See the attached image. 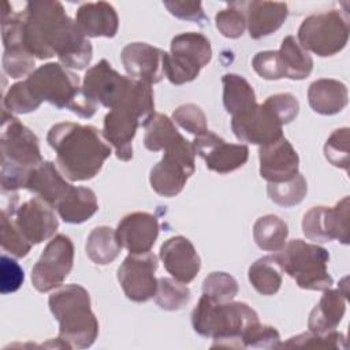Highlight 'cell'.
I'll return each instance as SVG.
<instances>
[{
    "instance_id": "1",
    "label": "cell",
    "mask_w": 350,
    "mask_h": 350,
    "mask_svg": "<svg viewBox=\"0 0 350 350\" xmlns=\"http://www.w3.org/2000/svg\"><path fill=\"white\" fill-rule=\"evenodd\" d=\"M23 16V45L37 59L57 56L66 68L83 70L92 60L93 48L60 1H29Z\"/></svg>"
},
{
    "instance_id": "2",
    "label": "cell",
    "mask_w": 350,
    "mask_h": 350,
    "mask_svg": "<svg viewBox=\"0 0 350 350\" xmlns=\"http://www.w3.org/2000/svg\"><path fill=\"white\" fill-rule=\"evenodd\" d=\"M46 141L56 152L60 172L74 182L94 178L112 152L104 135L90 124L56 123L49 129Z\"/></svg>"
},
{
    "instance_id": "3",
    "label": "cell",
    "mask_w": 350,
    "mask_h": 350,
    "mask_svg": "<svg viewBox=\"0 0 350 350\" xmlns=\"http://www.w3.org/2000/svg\"><path fill=\"white\" fill-rule=\"evenodd\" d=\"M153 115L154 98L150 85L134 79L126 97L104 116L103 135L113 146L119 160H131L137 129L145 127Z\"/></svg>"
},
{
    "instance_id": "4",
    "label": "cell",
    "mask_w": 350,
    "mask_h": 350,
    "mask_svg": "<svg viewBox=\"0 0 350 350\" xmlns=\"http://www.w3.org/2000/svg\"><path fill=\"white\" fill-rule=\"evenodd\" d=\"M1 189L15 191L25 189L29 174L41 164L42 156L37 135L27 129L18 118L8 111H3L1 131Z\"/></svg>"
},
{
    "instance_id": "5",
    "label": "cell",
    "mask_w": 350,
    "mask_h": 350,
    "mask_svg": "<svg viewBox=\"0 0 350 350\" xmlns=\"http://www.w3.org/2000/svg\"><path fill=\"white\" fill-rule=\"evenodd\" d=\"M258 321L257 312L245 302H216L201 295L191 312V324L197 334L212 338V347L239 349L243 331Z\"/></svg>"
},
{
    "instance_id": "6",
    "label": "cell",
    "mask_w": 350,
    "mask_h": 350,
    "mask_svg": "<svg viewBox=\"0 0 350 350\" xmlns=\"http://www.w3.org/2000/svg\"><path fill=\"white\" fill-rule=\"evenodd\" d=\"M49 309L59 321V339L70 349L90 347L98 335V321L90 295L81 284H67L49 295Z\"/></svg>"
},
{
    "instance_id": "7",
    "label": "cell",
    "mask_w": 350,
    "mask_h": 350,
    "mask_svg": "<svg viewBox=\"0 0 350 350\" xmlns=\"http://www.w3.org/2000/svg\"><path fill=\"white\" fill-rule=\"evenodd\" d=\"M25 82L38 103L48 101L56 108L70 109L81 118H92L96 113L97 104L85 94L78 75L60 63L40 66Z\"/></svg>"
},
{
    "instance_id": "8",
    "label": "cell",
    "mask_w": 350,
    "mask_h": 350,
    "mask_svg": "<svg viewBox=\"0 0 350 350\" xmlns=\"http://www.w3.org/2000/svg\"><path fill=\"white\" fill-rule=\"evenodd\" d=\"M273 256L282 271L294 279L301 288L324 291L334 283L327 269L329 254L316 243L293 239Z\"/></svg>"
},
{
    "instance_id": "9",
    "label": "cell",
    "mask_w": 350,
    "mask_h": 350,
    "mask_svg": "<svg viewBox=\"0 0 350 350\" xmlns=\"http://www.w3.org/2000/svg\"><path fill=\"white\" fill-rule=\"evenodd\" d=\"M211 59L212 46L204 34L196 31L180 33L172 38L171 52L164 55V75L174 85L191 82Z\"/></svg>"
},
{
    "instance_id": "10",
    "label": "cell",
    "mask_w": 350,
    "mask_h": 350,
    "mask_svg": "<svg viewBox=\"0 0 350 350\" xmlns=\"http://www.w3.org/2000/svg\"><path fill=\"white\" fill-rule=\"evenodd\" d=\"M349 41L347 18L338 10L313 14L304 19L298 29V42L305 51L317 56H332Z\"/></svg>"
},
{
    "instance_id": "11",
    "label": "cell",
    "mask_w": 350,
    "mask_h": 350,
    "mask_svg": "<svg viewBox=\"0 0 350 350\" xmlns=\"http://www.w3.org/2000/svg\"><path fill=\"white\" fill-rule=\"evenodd\" d=\"M196 150L185 137L164 149L163 159L150 170L152 189L161 197L178 196L196 171Z\"/></svg>"
},
{
    "instance_id": "12",
    "label": "cell",
    "mask_w": 350,
    "mask_h": 350,
    "mask_svg": "<svg viewBox=\"0 0 350 350\" xmlns=\"http://www.w3.org/2000/svg\"><path fill=\"white\" fill-rule=\"evenodd\" d=\"M72 262V241L64 234H57L48 242L38 261L31 268L33 287L40 293H48L60 287L71 272Z\"/></svg>"
},
{
    "instance_id": "13",
    "label": "cell",
    "mask_w": 350,
    "mask_h": 350,
    "mask_svg": "<svg viewBox=\"0 0 350 350\" xmlns=\"http://www.w3.org/2000/svg\"><path fill=\"white\" fill-rule=\"evenodd\" d=\"M16 201L18 196L15 193L10 201V206L4 208L11 212L18 228L31 245L41 243L55 235L59 220L48 202L40 197H33L16 206Z\"/></svg>"
},
{
    "instance_id": "14",
    "label": "cell",
    "mask_w": 350,
    "mask_h": 350,
    "mask_svg": "<svg viewBox=\"0 0 350 350\" xmlns=\"http://www.w3.org/2000/svg\"><path fill=\"white\" fill-rule=\"evenodd\" d=\"M305 237L316 242L338 239L349 243V197H343L334 206H313L302 219Z\"/></svg>"
},
{
    "instance_id": "15",
    "label": "cell",
    "mask_w": 350,
    "mask_h": 350,
    "mask_svg": "<svg viewBox=\"0 0 350 350\" xmlns=\"http://www.w3.org/2000/svg\"><path fill=\"white\" fill-rule=\"evenodd\" d=\"M157 257L148 252L129 254L118 268V280L126 297L134 302H146L154 297L157 290Z\"/></svg>"
},
{
    "instance_id": "16",
    "label": "cell",
    "mask_w": 350,
    "mask_h": 350,
    "mask_svg": "<svg viewBox=\"0 0 350 350\" xmlns=\"http://www.w3.org/2000/svg\"><path fill=\"white\" fill-rule=\"evenodd\" d=\"M133 81L134 79L130 77L120 75L105 59H103L86 71L82 89L96 104L98 103L103 107L112 109L126 97Z\"/></svg>"
},
{
    "instance_id": "17",
    "label": "cell",
    "mask_w": 350,
    "mask_h": 350,
    "mask_svg": "<svg viewBox=\"0 0 350 350\" xmlns=\"http://www.w3.org/2000/svg\"><path fill=\"white\" fill-rule=\"evenodd\" d=\"M282 126L264 104H254L249 109L232 115L231 119V129L239 141L260 146L282 138Z\"/></svg>"
},
{
    "instance_id": "18",
    "label": "cell",
    "mask_w": 350,
    "mask_h": 350,
    "mask_svg": "<svg viewBox=\"0 0 350 350\" xmlns=\"http://www.w3.org/2000/svg\"><path fill=\"white\" fill-rule=\"evenodd\" d=\"M196 153L211 171L228 174L241 168L249 159V148L242 144H228L215 133L206 130L193 141Z\"/></svg>"
},
{
    "instance_id": "19",
    "label": "cell",
    "mask_w": 350,
    "mask_h": 350,
    "mask_svg": "<svg viewBox=\"0 0 350 350\" xmlns=\"http://www.w3.org/2000/svg\"><path fill=\"white\" fill-rule=\"evenodd\" d=\"M164 55L163 49L146 42H131L122 49L120 60L130 78L152 86L164 77Z\"/></svg>"
},
{
    "instance_id": "20",
    "label": "cell",
    "mask_w": 350,
    "mask_h": 350,
    "mask_svg": "<svg viewBox=\"0 0 350 350\" xmlns=\"http://www.w3.org/2000/svg\"><path fill=\"white\" fill-rule=\"evenodd\" d=\"M258 157L260 175L269 183L287 182L298 174V153L284 137L260 146Z\"/></svg>"
},
{
    "instance_id": "21",
    "label": "cell",
    "mask_w": 350,
    "mask_h": 350,
    "mask_svg": "<svg viewBox=\"0 0 350 350\" xmlns=\"http://www.w3.org/2000/svg\"><path fill=\"white\" fill-rule=\"evenodd\" d=\"M157 237V217L148 212H133L126 215L116 228L118 242L131 254L150 252Z\"/></svg>"
},
{
    "instance_id": "22",
    "label": "cell",
    "mask_w": 350,
    "mask_h": 350,
    "mask_svg": "<svg viewBox=\"0 0 350 350\" xmlns=\"http://www.w3.org/2000/svg\"><path fill=\"white\" fill-rule=\"evenodd\" d=\"M159 256L167 272L182 283H190L200 272L201 258L194 245L182 235L168 238L160 246Z\"/></svg>"
},
{
    "instance_id": "23",
    "label": "cell",
    "mask_w": 350,
    "mask_h": 350,
    "mask_svg": "<svg viewBox=\"0 0 350 350\" xmlns=\"http://www.w3.org/2000/svg\"><path fill=\"white\" fill-rule=\"evenodd\" d=\"M235 4L243 11L249 36L254 40L275 33L288 15V5L286 3L253 0L235 1Z\"/></svg>"
},
{
    "instance_id": "24",
    "label": "cell",
    "mask_w": 350,
    "mask_h": 350,
    "mask_svg": "<svg viewBox=\"0 0 350 350\" xmlns=\"http://www.w3.org/2000/svg\"><path fill=\"white\" fill-rule=\"evenodd\" d=\"M72 187L74 186L63 178L52 161H42L33 168L25 185V189L37 194V197L55 209Z\"/></svg>"
},
{
    "instance_id": "25",
    "label": "cell",
    "mask_w": 350,
    "mask_h": 350,
    "mask_svg": "<svg viewBox=\"0 0 350 350\" xmlns=\"http://www.w3.org/2000/svg\"><path fill=\"white\" fill-rule=\"evenodd\" d=\"M75 22L86 37L112 38L119 27L118 14L107 1L83 3L77 11Z\"/></svg>"
},
{
    "instance_id": "26",
    "label": "cell",
    "mask_w": 350,
    "mask_h": 350,
    "mask_svg": "<svg viewBox=\"0 0 350 350\" xmlns=\"http://www.w3.org/2000/svg\"><path fill=\"white\" fill-rule=\"evenodd\" d=\"M347 290H324L319 304L312 309L308 320V328L316 334L334 331L342 321L346 312Z\"/></svg>"
},
{
    "instance_id": "27",
    "label": "cell",
    "mask_w": 350,
    "mask_h": 350,
    "mask_svg": "<svg viewBox=\"0 0 350 350\" xmlns=\"http://www.w3.org/2000/svg\"><path fill=\"white\" fill-rule=\"evenodd\" d=\"M308 101L314 112L320 115H335L347 105V88L336 79H317L308 89Z\"/></svg>"
},
{
    "instance_id": "28",
    "label": "cell",
    "mask_w": 350,
    "mask_h": 350,
    "mask_svg": "<svg viewBox=\"0 0 350 350\" xmlns=\"http://www.w3.org/2000/svg\"><path fill=\"white\" fill-rule=\"evenodd\" d=\"M56 211L66 223L79 224L89 220L98 211L97 197L89 187L74 186L57 204Z\"/></svg>"
},
{
    "instance_id": "29",
    "label": "cell",
    "mask_w": 350,
    "mask_h": 350,
    "mask_svg": "<svg viewBox=\"0 0 350 350\" xmlns=\"http://www.w3.org/2000/svg\"><path fill=\"white\" fill-rule=\"evenodd\" d=\"M284 78L301 81L310 75L313 70V59L305 51L294 36H287L278 51Z\"/></svg>"
},
{
    "instance_id": "30",
    "label": "cell",
    "mask_w": 350,
    "mask_h": 350,
    "mask_svg": "<svg viewBox=\"0 0 350 350\" xmlns=\"http://www.w3.org/2000/svg\"><path fill=\"white\" fill-rule=\"evenodd\" d=\"M223 82V104L228 113L237 115L253 107L256 94L252 85L238 74H224Z\"/></svg>"
},
{
    "instance_id": "31",
    "label": "cell",
    "mask_w": 350,
    "mask_h": 350,
    "mask_svg": "<svg viewBox=\"0 0 350 350\" xmlns=\"http://www.w3.org/2000/svg\"><path fill=\"white\" fill-rule=\"evenodd\" d=\"M288 235V227L283 219L276 215H265L256 220L253 226V238L257 246L268 252H279L284 247Z\"/></svg>"
},
{
    "instance_id": "32",
    "label": "cell",
    "mask_w": 350,
    "mask_h": 350,
    "mask_svg": "<svg viewBox=\"0 0 350 350\" xmlns=\"http://www.w3.org/2000/svg\"><path fill=\"white\" fill-rule=\"evenodd\" d=\"M282 268L275 256H264L249 267V282L262 295H273L282 286Z\"/></svg>"
},
{
    "instance_id": "33",
    "label": "cell",
    "mask_w": 350,
    "mask_h": 350,
    "mask_svg": "<svg viewBox=\"0 0 350 350\" xmlns=\"http://www.w3.org/2000/svg\"><path fill=\"white\" fill-rule=\"evenodd\" d=\"M120 249L122 246L118 242L116 231L107 226L96 227L86 239V254L98 265L112 262L119 256Z\"/></svg>"
},
{
    "instance_id": "34",
    "label": "cell",
    "mask_w": 350,
    "mask_h": 350,
    "mask_svg": "<svg viewBox=\"0 0 350 350\" xmlns=\"http://www.w3.org/2000/svg\"><path fill=\"white\" fill-rule=\"evenodd\" d=\"M145 127L146 131L144 145L152 152L164 150L183 138V135L174 126V122L163 113H154Z\"/></svg>"
},
{
    "instance_id": "35",
    "label": "cell",
    "mask_w": 350,
    "mask_h": 350,
    "mask_svg": "<svg viewBox=\"0 0 350 350\" xmlns=\"http://www.w3.org/2000/svg\"><path fill=\"white\" fill-rule=\"evenodd\" d=\"M154 301L164 310H179L189 304L190 290L176 279L160 278L157 279Z\"/></svg>"
},
{
    "instance_id": "36",
    "label": "cell",
    "mask_w": 350,
    "mask_h": 350,
    "mask_svg": "<svg viewBox=\"0 0 350 350\" xmlns=\"http://www.w3.org/2000/svg\"><path fill=\"white\" fill-rule=\"evenodd\" d=\"M308 191V183L299 172L290 180L282 183H268V197L278 205L294 206L299 204Z\"/></svg>"
},
{
    "instance_id": "37",
    "label": "cell",
    "mask_w": 350,
    "mask_h": 350,
    "mask_svg": "<svg viewBox=\"0 0 350 350\" xmlns=\"http://www.w3.org/2000/svg\"><path fill=\"white\" fill-rule=\"evenodd\" d=\"M31 243L18 228L11 212L7 208L1 211V247L16 258H22L29 254Z\"/></svg>"
},
{
    "instance_id": "38",
    "label": "cell",
    "mask_w": 350,
    "mask_h": 350,
    "mask_svg": "<svg viewBox=\"0 0 350 350\" xmlns=\"http://www.w3.org/2000/svg\"><path fill=\"white\" fill-rule=\"evenodd\" d=\"M34 64L36 57L26 49L23 42L4 46L3 70L8 77L14 79L29 77L34 71Z\"/></svg>"
},
{
    "instance_id": "39",
    "label": "cell",
    "mask_w": 350,
    "mask_h": 350,
    "mask_svg": "<svg viewBox=\"0 0 350 350\" xmlns=\"http://www.w3.org/2000/svg\"><path fill=\"white\" fill-rule=\"evenodd\" d=\"M280 345V335L272 325L260 321L249 325L239 338V349H276Z\"/></svg>"
},
{
    "instance_id": "40",
    "label": "cell",
    "mask_w": 350,
    "mask_h": 350,
    "mask_svg": "<svg viewBox=\"0 0 350 350\" xmlns=\"http://www.w3.org/2000/svg\"><path fill=\"white\" fill-rule=\"evenodd\" d=\"M238 293L237 280L226 272H212L202 283V294L216 302H227L234 299Z\"/></svg>"
},
{
    "instance_id": "41",
    "label": "cell",
    "mask_w": 350,
    "mask_h": 350,
    "mask_svg": "<svg viewBox=\"0 0 350 350\" xmlns=\"http://www.w3.org/2000/svg\"><path fill=\"white\" fill-rule=\"evenodd\" d=\"M332 347V349H346V338L342 332L329 331L325 334L304 332L297 336L290 338L287 342L279 345V347Z\"/></svg>"
},
{
    "instance_id": "42",
    "label": "cell",
    "mask_w": 350,
    "mask_h": 350,
    "mask_svg": "<svg viewBox=\"0 0 350 350\" xmlns=\"http://www.w3.org/2000/svg\"><path fill=\"white\" fill-rule=\"evenodd\" d=\"M40 105L41 103L34 98L25 81L14 83L3 98V107L10 113H29Z\"/></svg>"
},
{
    "instance_id": "43",
    "label": "cell",
    "mask_w": 350,
    "mask_h": 350,
    "mask_svg": "<svg viewBox=\"0 0 350 350\" xmlns=\"http://www.w3.org/2000/svg\"><path fill=\"white\" fill-rule=\"evenodd\" d=\"M215 23L217 30L227 38H239L246 29L245 14L235 1L228 3L227 8L216 14Z\"/></svg>"
},
{
    "instance_id": "44",
    "label": "cell",
    "mask_w": 350,
    "mask_h": 350,
    "mask_svg": "<svg viewBox=\"0 0 350 350\" xmlns=\"http://www.w3.org/2000/svg\"><path fill=\"white\" fill-rule=\"evenodd\" d=\"M172 122H175L178 126H180L187 133L194 134L196 137L208 130L206 116H205L204 111L198 105L191 104V103L179 105L172 112Z\"/></svg>"
},
{
    "instance_id": "45",
    "label": "cell",
    "mask_w": 350,
    "mask_h": 350,
    "mask_svg": "<svg viewBox=\"0 0 350 350\" xmlns=\"http://www.w3.org/2000/svg\"><path fill=\"white\" fill-rule=\"evenodd\" d=\"M325 159L335 167L349 170V129L335 130L324 145Z\"/></svg>"
},
{
    "instance_id": "46",
    "label": "cell",
    "mask_w": 350,
    "mask_h": 350,
    "mask_svg": "<svg viewBox=\"0 0 350 350\" xmlns=\"http://www.w3.org/2000/svg\"><path fill=\"white\" fill-rule=\"evenodd\" d=\"M264 105L278 118L282 124H287L294 120L299 112L298 100L290 93H278L269 96Z\"/></svg>"
},
{
    "instance_id": "47",
    "label": "cell",
    "mask_w": 350,
    "mask_h": 350,
    "mask_svg": "<svg viewBox=\"0 0 350 350\" xmlns=\"http://www.w3.org/2000/svg\"><path fill=\"white\" fill-rule=\"evenodd\" d=\"M164 7L176 16L178 19L190 21L198 25H205L208 22V16L204 12L201 1H187V0H165L163 1Z\"/></svg>"
},
{
    "instance_id": "48",
    "label": "cell",
    "mask_w": 350,
    "mask_h": 350,
    "mask_svg": "<svg viewBox=\"0 0 350 350\" xmlns=\"http://www.w3.org/2000/svg\"><path fill=\"white\" fill-rule=\"evenodd\" d=\"M253 70L264 79H282L284 78L278 51H264L256 53L252 60Z\"/></svg>"
},
{
    "instance_id": "49",
    "label": "cell",
    "mask_w": 350,
    "mask_h": 350,
    "mask_svg": "<svg viewBox=\"0 0 350 350\" xmlns=\"http://www.w3.org/2000/svg\"><path fill=\"white\" fill-rule=\"evenodd\" d=\"M0 293L8 294L16 291L25 279V273L21 265L14 258L3 254L0 258Z\"/></svg>"
}]
</instances>
